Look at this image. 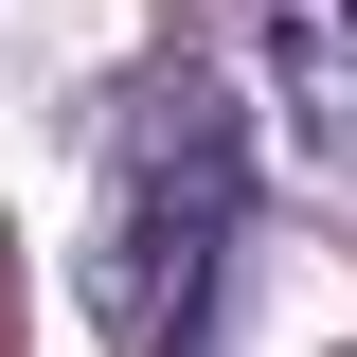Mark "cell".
<instances>
[{"label":"cell","instance_id":"1","mask_svg":"<svg viewBox=\"0 0 357 357\" xmlns=\"http://www.w3.org/2000/svg\"><path fill=\"white\" fill-rule=\"evenodd\" d=\"M232 232H250V126H232V89L178 54V72L126 89L107 197H89V321H107V357H197L215 340Z\"/></svg>","mask_w":357,"mask_h":357},{"label":"cell","instance_id":"2","mask_svg":"<svg viewBox=\"0 0 357 357\" xmlns=\"http://www.w3.org/2000/svg\"><path fill=\"white\" fill-rule=\"evenodd\" d=\"M268 72L321 178H357V0H268Z\"/></svg>","mask_w":357,"mask_h":357}]
</instances>
